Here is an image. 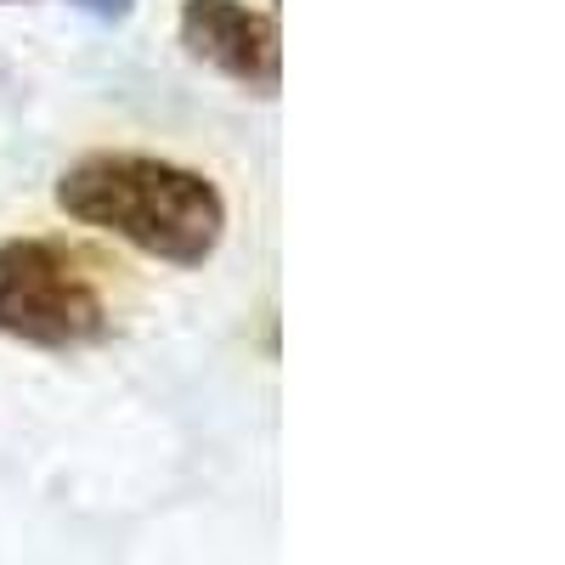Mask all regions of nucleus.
<instances>
[{
  "instance_id": "obj_1",
  "label": "nucleus",
  "mask_w": 565,
  "mask_h": 565,
  "mask_svg": "<svg viewBox=\"0 0 565 565\" xmlns=\"http://www.w3.org/2000/svg\"><path fill=\"white\" fill-rule=\"evenodd\" d=\"M57 210L164 266H204L226 238V199L204 170L153 153H85L57 175Z\"/></svg>"
},
{
  "instance_id": "obj_2",
  "label": "nucleus",
  "mask_w": 565,
  "mask_h": 565,
  "mask_svg": "<svg viewBox=\"0 0 565 565\" xmlns=\"http://www.w3.org/2000/svg\"><path fill=\"white\" fill-rule=\"evenodd\" d=\"M114 328L97 266L57 238L0 244V334L34 351H79Z\"/></svg>"
},
{
  "instance_id": "obj_3",
  "label": "nucleus",
  "mask_w": 565,
  "mask_h": 565,
  "mask_svg": "<svg viewBox=\"0 0 565 565\" xmlns=\"http://www.w3.org/2000/svg\"><path fill=\"white\" fill-rule=\"evenodd\" d=\"M181 45L204 68L226 74L232 85L277 97L282 85V34L277 18L249 12L244 0H181Z\"/></svg>"
},
{
  "instance_id": "obj_4",
  "label": "nucleus",
  "mask_w": 565,
  "mask_h": 565,
  "mask_svg": "<svg viewBox=\"0 0 565 565\" xmlns=\"http://www.w3.org/2000/svg\"><path fill=\"white\" fill-rule=\"evenodd\" d=\"M0 7H12V0H0Z\"/></svg>"
}]
</instances>
